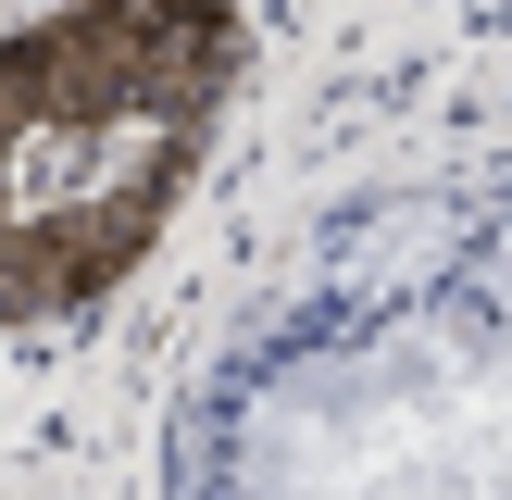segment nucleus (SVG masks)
I'll list each match as a JSON object with an SVG mask.
<instances>
[{"label": "nucleus", "instance_id": "1", "mask_svg": "<svg viewBox=\"0 0 512 500\" xmlns=\"http://www.w3.org/2000/svg\"><path fill=\"white\" fill-rule=\"evenodd\" d=\"M238 63L250 25L175 0L50 13L0 38V325H63L138 275Z\"/></svg>", "mask_w": 512, "mask_h": 500}]
</instances>
